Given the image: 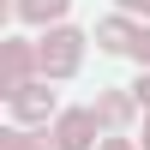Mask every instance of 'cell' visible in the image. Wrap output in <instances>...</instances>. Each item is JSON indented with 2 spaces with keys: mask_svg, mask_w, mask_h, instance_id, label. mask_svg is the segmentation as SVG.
Masks as SVG:
<instances>
[{
  "mask_svg": "<svg viewBox=\"0 0 150 150\" xmlns=\"http://www.w3.org/2000/svg\"><path fill=\"white\" fill-rule=\"evenodd\" d=\"M72 48H78V36H54V48H48V66H60V72H66V66H72Z\"/></svg>",
  "mask_w": 150,
  "mask_h": 150,
  "instance_id": "6da1fadb",
  "label": "cell"
},
{
  "mask_svg": "<svg viewBox=\"0 0 150 150\" xmlns=\"http://www.w3.org/2000/svg\"><path fill=\"white\" fill-rule=\"evenodd\" d=\"M54 6H66V0H24V12H30V18H48Z\"/></svg>",
  "mask_w": 150,
  "mask_h": 150,
  "instance_id": "7a4b0ae2",
  "label": "cell"
}]
</instances>
